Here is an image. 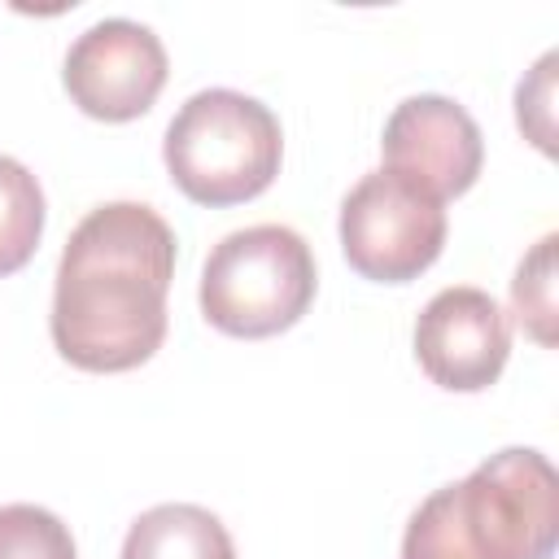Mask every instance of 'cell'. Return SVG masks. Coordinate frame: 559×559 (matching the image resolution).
Here are the masks:
<instances>
[{
    "mask_svg": "<svg viewBox=\"0 0 559 559\" xmlns=\"http://www.w3.org/2000/svg\"><path fill=\"white\" fill-rule=\"evenodd\" d=\"M341 253L376 284L419 280L445 249V205L393 170H367L341 201Z\"/></svg>",
    "mask_w": 559,
    "mask_h": 559,
    "instance_id": "cell-5",
    "label": "cell"
},
{
    "mask_svg": "<svg viewBox=\"0 0 559 559\" xmlns=\"http://www.w3.org/2000/svg\"><path fill=\"white\" fill-rule=\"evenodd\" d=\"M170 57L153 26L135 17H100L74 35L61 83L70 100L100 122H131L153 109L166 87Z\"/></svg>",
    "mask_w": 559,
    "mask_h": 559,
    "instance_id": "cell-6",
    "label": "cell"
},
{
    "mask_svg": "<svg viewBox=\"0 0 559 559\" xmlns=\"http://www.w3.org/2000/svg\"><path fill=\"white\" fill-rule=\"evenodd\" d=\"M511 314L537 345H555V236H542L515 266Z\"/></svg>",
    "mask_w": 559,
    "mask_h": 559,
    "instance_id": "cell-12",
    "label": "cell"
},
{
    "mask_svg": "<svg viewBox=\"0 0 559 559\" xmlns=\"http://www.w3.org/2000/svg\"><path fill=\"white\" fill-rule=\"evenodd\" d=\"M118 559H236V542L210 507L157 502L131 520Z\"/></svg>",
    "mask_w": 559,
    "mask_h": 559,
    "instance_id": "cell-9",
    "label": "cell"
},
{
    "mask_svg": "<svg viewBox=\"0 0 559 559\" xmlns=\"http://www.w3.org/2000/svg\"><path fill=\"white\" fill-rule=\"evenodd\" d=\"M44 214V188L31 166L0 153V275H13L35 258Z\"/></svg>",
    "mask_w": 559,
    "mask_h": 559,
    "instance_id": "cell-10",
    "label": "cell"
},
{
    "mask_svg": "<svg viewBox=\"0 0 559 559\" xmlns=\"http://www.w3.org/2000/svg\"><path fill=\"white\" fill-rule=\"evenodd\" d=\"M559 476L533 445H507L432 489L406 520L402 559H550Z\"/></svg>",
    "mask_w": 559,
    "mask_h": 559,
    "instance_id": "cell-2",
    "label": "cell"
},
{
    "mask_svg": "<svg viewBox=\"0 0 559 559\" xmlns=\"http://www.w3.org/2000/svg\"><path fill=\"white\" fill-rule=\"evenodd\" d=\"M319 271L310 245L284 223L227 231L201 266V314L210 328L262 341L288 332L314 301Z\"/></svg>",
    "mask_w": 559,
    "mask_h": 559,
    "instance_id": "cell-4",
    "label": "cell"
},
{
    "mask_svg": "<svg viewBox=\"0 0 559 559\" xmlns=\"http://www.w3.org/2000/svg\"><path fill=\"white\" fill-rule=\"evenodd\" d=\"M415 358L432 384L480 393L511 358V319L485 288L450 284L415 319Z\"/></svg>",
    "mask_w": 559,
    "mask_h": 559,
    "instance_id": "cell-8",
    "label": "cell"
},
{
    "mask_svg": "<svg viewBox=\"0 0 559 559\" xmlns=\"http://www.w3.org/2000/svg\"><path fill=\"white\" fill-rule=\"evenodd\" d=\"M384 170L411 179L441 205L463 197L485 166V135L476 118L441 92H419L393 105L380 135Z\"/></svg>",
    "mask_w": 559,
    "mask_h": 559,
    "instance_id": "cell-7",
    "label": "cell"
},
{
    "mask_svg": "<svg viewBox=\"0 0 559 559\" xmlns=\"http://www.w3.org/2000/svg\"><path fill=\"white\" fill-rule=\"evenodd\" d=\"M175 231L144 201H105L70 231L48 332L79 371H131L166 341V293L175 280Z\"/></svg>",
    "mask_w": 559,
    "mask_h": 559,
    "instance_id": "cell-1",
    "label": "cell"
},
{
    "mask_svg": "<svg viewBox=\"0 0 559 559\" xmlns=\"http://www.w3.org/2000/svg\"><path fill=\"white\" fill-rule=\"evenodd\" d=\"M284 157L280 118L236 87L192 92L162 135V162L175 188L210 210L262 197Z\"/></svg>",
    "mask_w": 559,
    "mask_h": 559,
    "instance_id": "cell-3",
    "label": "cell"
},
{
    "mask_svg": "<svg viewBox=\"0 0 559 559\" xmlns=\"http://www.w3.org/2000/svg\"><path fill=\"white\" fill-rule=\"evenodd\" d=\"M0 559H79L70 524L35 502L0 507Z\"/></svg>",
    "mask_w": 559,
    "mask_h": 559,
    "instance_id": "cell-11",
    "label": "cell"
}]
</instances>
